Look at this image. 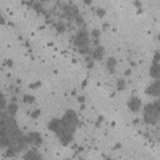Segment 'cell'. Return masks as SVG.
Returning a JSON list of instances; mask_svg holds the SVG:
<instances>
[{
	"label": "cell",
	"instance_id": "44dd1931",
	"mask_svg": "<svg viewBox=\"0 0 160 160\" xmlns=\"http://www.w3.org/2000/svg\"><path fill=\"white\" fill-rule=\"evenodd\" d=\"M40 85V83H36V84H33L31 85V88H35V86H39Z\"/></svg>",
	"mask_w": 160,
	"mask_h": 160
},
{
	"label": "cell",
	"instance_id": "603a6c76",
	"mask_svg": "<svg viewBox=\"0 0 160 160\" xmlns=\"http://www.w3.org/2000/svg\"><path fill=\"white\" fill-rule=\"evenodd\" d=\"M106 160H114V159H111V158H108V159H106Z\"/></svg>",
	"mask_w": 160,
	"mask_h": 160
},
{
	"label": "cell",
	"instance_id": "52a82bcc",
	"mask_svg": "<svg viewBox=\"0 0 160 160\" xmlns=\"http://www.w3.org/2000/svg\"><path fill=\"white\" fill-rule=\"evenodd\" d=\"M24 159L25 160H43V158H41L36 151H34V150H29L27 154H25V156H24Z\"/></svg>",
	"mask_w": 160,
	"mask_h": 160
},
{
	"label": "cell",
	"instance_id": "7a4b0ae2",
	"mask_svg": "<svg viewBox=\"0 0 160 160\" xmlns=\"http://www.w3.org/2000/svg\"><path fill=\"white\" fill-rule=\"evenodd\" d=\"M61 123L68 129L74 131V129L77 128V125H78V116H77V114H75L73 110H68L64 114V116L61 118Z\"/></svg>",
	"mask_w": 160,
	"mask_h": 160
},
{
	"label": "cell",
	"instance_id": "3957f363",
	"mask_svg": "<svg viewBox=\"0 0 160 160\" xmlns=\"http://www.w3.org/2000/svg\"><path fill=\"white\" fill-rule=\"evenodd\" d=\"M75 44H77L80 49L81 53H86L88 50V33L86 31H79L77 36H75Z\"/></svg>",
	"mask_w": 160,
	"mask_h": 160
},
{
	"label": "cell",
	"instance_id": "5b68a950",
	"mask_svg": "<svg viewBox=\"0 0 160 160\" xmlns=\"http://www.w3.org/2000/svg\"><path fill=\"white\" fill-rule=\"evenodd\" d=\"M159 90H160V88H159V80H156L155 83L150 84V85L146 88V94H149L151 96H158L159 95Z\"/></svg>",
	"mask_w": 160,
	"mask_h": 160
},
{
	"label": "cell",
	"instance_id": "8992f818",
	"mask_svg": "<svg viewBox=\"0 0 160 160\" xmlns=\"http://www.w3.org/2000/svg\"><path fill=\"white\" fill-rule=\"evenodd\" d=\"M28 141L29 143H34V144H41V141H43V138H41V135L39 133H30L28 135Z\"/></svg>",
	"mask_w": 160,
	"mask_h": 160
},
{
	"label": "cell",
	"instance_id": "8fae6325",
	"mask_svg": "<svg viewBox=\"0 0 160 160\" xmlns=\"http://www.w3.org/2000/svg\"><path fill=\"white\" fill-rule=\"evenodd\" d=\"M115 65H116V60L114 58H109L108 59V63H106V66H108V69L110 70L111 73H114L115 70Z\"/></svg>",
	"mask_w": 160,
	"mask_h": 160
},
{
	"label": "cell",
	"instance_id": "277c9868",
	"mask_svg": "<svg viewBox=\"0 0 160 160\" xmlns=\"http://www.w3.org/2000/svg\"><path fill=\"white\" fill-rule=\"evenodd\" d=\"M140 105H141L140 99H138L135 96H131L129 99V102H128V106H129V109L131 111H138L140 109Z\"/></svg>",
	"mask_w": 160,
	"mask_h": 160
},
{
	"label": "cell",
	"instance_id": "9a60e30c",
	"mask_svg": "<svg viewBox=\"0 0 160 160\" xmlns=\"http://www.w3.org/2000/svg\"><path fill=\"white\" fill-rule=\"evenodd\" d=\"M124 88H125V81L121 79V80L118 81V89H119V90H124Z\"/></svg>",
	"mask_w": 160,
	"mask_h": 160
},
{
	"label": "cell",
	"instance_id": "7c38bea8",
	"mask_svg": "<svg viewBox=\"0 0 160 160\" xmlns=\"http://www.w3.org/2000/svg\"><path fill=\"white\" fill-rule=\"evenodd\" d=\"M8 110H9V114L10 115H14L16 113V110H18V105H16L15 102H11L9 105H8Z\"/></svg>",
	"mask_w": 160,
	"mask_h": 160
},
{
	"label": "cell",
	"instance_id": "5bb4252c",
	"mask_svg": "<svg viewBox=\"0 0 160 160\" xmlns=\"http://www.w3.org/2000/svg\"><path fill=\"white\" fill-rule=\"evenodd\" d=\"M5 105H6V102H5V98H4V95H3V94H0V109H3V108H5Z\"/></svg>",
	"mask_w": 160,
	"mask_h": 160
},
{
	"label": "cell",
	"instance_id": "9c48e42d",
	"mask_svg": "<svg viewBox=\"0 0 160 160\" xmlns=\"http://www.w3.org/2000/svg\"><path fill=\"white\" fill-rule=\"evenodd\" d=\"M150 75L153 78H155V79H159V77H160V66H159V64H153V66H151V69H150Z\"/></svg>",
	"mask_w": 160,
	"mask_h": 160
},
{
	"label": "cell",
	"instance_id": "ffe728a7",
	"mask_svg": "<svg viewBox=\"0 0 160 160\" xmlns=\"http://www.w3.org/2000/svg\"><path fill=\"white\" fill-rule=\"evenodd\" d=\"M98 14H99L100 16H103V15L105 14V11H104V9H98Z\"/></svg>",
	"mask_w": 160,
	"mask_h": 160
},
{
	"label": "cell",
	"instance_id": "7402d4cb",
	"mask_svg": "<svg viewBox=\"0 0 160 160\" xmlns=\"http://www.w3.org/2000/svg\"><path fill=\"white\" fill-rule=\"evenodd\" d=\"M79 102H81V103L84 102V96H81V98H79Z\"/></svg>",
	"mask_w": 160,
	"mask_h": 160
},
{
	"label": "cell",
	"instance_id": "e0dca14e",
	"mask_svg": "<svg viewBox=\"0 0 160 160\" xmlns=\"http://www.w3.org/2000/svg\"><path fill=\"white\" fill-rule=\"evenodd\" d=\"M56 29H58V31H64V30H65V27H64V24H60V23H58V24H56Z\"/></svg>",
	"mask_w": 160,
	"mask_h": 160
},
{
	"label": "cell",
	"instance_id": "4fadbf2b",
	"mask_svg": "<svg viewBox=\"0 0 160 160\" xmlns=\"http://www.w3.org/2000/svg\"><path fill=\"white\" fill-rule=\"evenodd\" d=\"M34 100H35V98L33 96V95H24V102L25 103H34Z\"/></svg>",
	"mask_w": 160,
	"mask_h": 160
},
{
	"label": "cell",
	"instance_id": "ba28073f",
	"mask_svg": "<svg viewBox=\"0 0 160 160\" xmlns=\"http://www.w3.org/2000/svg\"><path fill=\"white\" fill-rule=\"evenodd\" d=\"M60 126H61V120H59V119H54L49 124V128L52 129L54 133H58V130L60 129Z\"/></svg>",
	"mask_w": 160,
	"mask_h": 160
},
{
	"label": "cell",
	"instance_id": "d6986e66",
	"mask_svg": "<svg viewBox=\"0 0 160 160\" xmlns=\"http://www.w3.org/2000/svg\"><path fill=\"white\" fill-rule=\"evenodd\" d=\"M39 115H40V110H35V111L31 113V116H33V118H38Z\"/></svg>",
	"mask_w": 160,
	"mask_h": 160
},
{
	"label": "cell",
	"instance_id": "30bf717a",
	"mask_svg": "<svg viewBox=\"0 0 160 160\" xmlns=\"http://www.w3.org/2000/svg\"><path fill=\"white\" fill-rule=\"evenodd\" d=\"M103 55H104V48L103 46H99L93 52V58L94 59H102Z\"/></svg>",
	"mask_w": 160,
	"mask_h": 160
},
{
	"label": "cell",
	"instance_id": "ac0fdd59",
	"mask_svg": "<svg viewBox=\"0 0 160 160\" xmlns=\"http://www.w3.org/2000/svg\"><path fill=\"white\" fill-rule=\"evenodd\" d=\"M93 36H94L95 39H98L100 36V31L98 29H94V30H93Z\"/></svg>",
	"mask_w": 160,
	"mask_h": 160
},
{
	"label": "cell",
	"instance_id": "6da1fadb",
	"mask_svg": "<svg viewBox=\"0 0 160 160\" xmlns=\"http://www.w3.org/2000/svg\"><path fill=\"white\" fill-rule=\"evenodd\" d=\"M160 104L159 102H155L153 104H148L144 109V119L146 123H155L159 116Z\"/></svg>",
	"mask_w": 160,
	"mask_h": 160
},
{
	"label": "cell",
	"instance_id": "2e32d148",
	"mask_svg": "<svg viewBox=\"0 0 160 160\" xmlns=\"http://www.w3.org/2000/svg\"><path fill=\"white\" fill-rule=\"evenodd\" d=\"M15 151H16V150H15L14 148H9V149H8V151H6V155H8V156H13V155L15 154Z\"/></svg>",
	"mask_w": 160,
	"mask_h": 160
}]
</instances>
